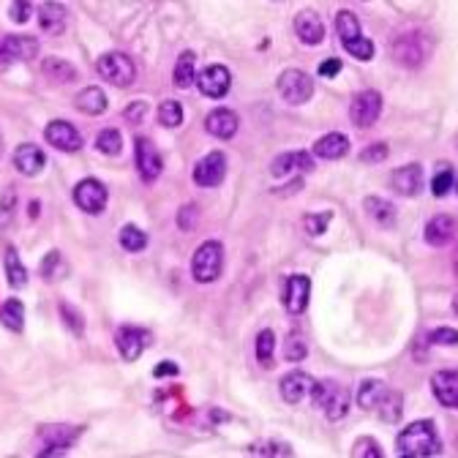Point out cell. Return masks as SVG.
<instances>
[{"instance_id":"c3c4849f","label":"cell","mask_w":458,"mask_h":458,"mask_svg":"<svg viewBox=\"0 0 458 458\" xmlns=\"http://www.w3.org/2000/svg\"><path fill=\"white\" fill-rule=\"evenodd\" d=\"M387 145L385 142H374V145H368L366 151H360V161L363 164H385L387 161Z\"/></svg>"},{"instance_id":"91938a15","label":"cell","mask_w":458,"mask_h":458,"mask_svg":"<svg viewBox=\"0 0 458 458\" xmlns=\"http://www.w3.org/2000/svg\"><path fill=\"white\" fill-rule=\"evenodd\" d=\"M31 215H33V218L39 215V202H31Z\"/></svg>"},{"instance_id":"603a6c76","label":"cell","mask_w":458,"mask_h":458,"mask_svg":"<svg viewBox=\"0 0 458 458\" xmlns=\"http://www.w3.org/2000/svg\"><path fill=\"white\" fill-rule=\"evenodd\" d=\"M350 153V139L338 131H330V134H322L317 142H314V156L320 158H327V161H338Z\"/></svg>"},{"instance_id":"7dc6e473","label":"cell","mask_w":458,"mask_h":458,"mask_svg":"<svg viewBox=\"0 0 458 458\" xmlns=\"http://www.w3.org/2000/svg\"><path fill=\"white\" fill-rule=\"evenodd\" d=\"M248 453H260V456H292V450L287 442H265V444H251Z\"/></svg>"},{"instance_id":"f907efd6","label":"cell","mask_w":458,"mask_h":458,"mask_svg":"<svg viewBox=\"0 0 458 458\" xmlns=\"http://www.w3.org/2000/svg\"><path fill=\"white\" fill-rule=\"evenodd\" d=\"M31 11H33V3H28V0H16V3H11V9H9V16H11V22H16V25H25L28 19H31Z\"/></svg>"},{"instance_id":"30bf717a","label":"cell","mask_w":458,"mask_h":458,"mask_svg":"<svg viewBox=\"0 0 458 458\" xmlns=\"http://www.w3.org/2000/svg\"><path fill=\"white\" fill-rule=\"evenodd\" d=\"M197 88L202 96L208 98H224L232 88V74H229L227 66L221 63H210L208 68H202L197 74Z\"/></svg>"},{"instance_id":"277c9868","label":"cell","mask_w":458,"mask_h":458,"mask_svg":"<svg viewBox=\"0 0 458 458\" xmlns=\"http://www.w3.org/2000/svg\"><path fill=\"white\" fill-rule=\"evenodd\" d=\"M96 71L115 88H128L137 82V66L126 52H107L96 61Z\"/></svg>"},{"instance_id":"7a4b0ae2","label":"cell","mask_w":458,"mask_h":458,"mask_svg":"<svg viewBox=\"0 0 458 458\" xmlns=\"http://www.w3.org/2000/svg\"><path fill=\"white\" fill-rule=\"evenodd\" d=\"M311 401L322 409V414L327 420H344L350 412V390L336 380H325V382H314V390H311Z\"/></svg>"},{"instance_id":"83f0119b","label":"cell","mask_w":458,"mask_h":458,"mask_svg":"<svg viewBox=\"0 0 458 458\" xmlns=\"http://www.w3.org/2000/svg\"><path fill=\"white\" fill-rule=\"evenodd\" d=\"M39 28L49 36H58L66 28V6L61 3H44L39 9Z\"/></svg>"},{"instance_id":"7c38bea8","label":"cell","mask_w":458,"mask_h":458,"mask_svg":"<svg viewBox=\"0 0 458 458\" xmlns=\"http://www.w3.org/2000/svg\"><path fill=\"white\" fill-rule=\"evenodd\" d=\"M281 300H284V308L290 311L292 317H300L305 308H308V300H311V278L300 273L290 275Z\"/></svg>"},{"instance_id":"52a82bcc","label":"cell","mask_w":458,"mask_h":458,"mask_svg":"<svg viewBox=\"0 0 458 458\" xmlns=\"http://www.w3.org/2000/svg\"><path fill=\"white\" fill-rule=\"evenodd\" d=\"M134 158H137L139 178H142L145 183H153V180L161 178V172H164V158H161L158 148H156L148 137H137V142H134Z\"/></svg>"},{"instance_id":"6125c7cd","label":"cell","mask_w":458,"mask_h":458,"mask_svg":"<svg viewBox=\"0 0 458 458\" xmlns=\"http://www.w3.org/2000/svg\"><path fill=\"white\" fill-rule=\"evenodd\" d=\"M456 188H458V185H456Z\"/></svg>"},{"instance_id":"6da1fadb","label":"cell","mask_w":458,"mask_h":458,"mask_svg":"<svg viewBox=\"0 0 458 458\" xmlns=\"http://www.w3.org/2000/svg\"><path fill=\"white\" fill-rule=\"evenodd\" d=\"M398 456L431 458L442 453V439L437 434L434 420H414L407 428H401L396 437Z\"/></svg>"},{"instance_id":"7bdbcfd3","label":"cell","mask_w":458,"mask_h":458,"mask_svg":"<svg viewBox=\"0 0 458 458\" xmlns=\"http://www.w3.org/2000/svg\"><path fill=\"white\" fill-rule=\"evenodd\" d=\"M453 183H456V175H453V169H450V167L439 169V172L434 175V180H431V194H434V197H444V194L453 188Z\"/></svg>"},{"instance_id":"f6af8a7d","label":"cell","mask_w":458,"mask_h":458,"mask_svg":"<svg viewBox=\"0 0 458 458\" xmlns=\"http://www.w3.org/2000/svg\"><path fill=\"white\" fill-rule=\"evenodd\" d=\"M14 213H16V191L14 188H6V194L0 197V227H9Z\"/></svg>"},{"instance_id":"484cf974","label":"cell","mask_w":458,"mask_h":458,"mask_svg":"<svg viewBox=\"0 0 458 458\" xmlns=\"http://www.w3.org/2000/svg\"><path fill=\"white\" fill-rule=\"evenodd\" d=\"M377 412H380L385 423H398L401 414H404V396H401V390L385 387L380 401H377Z\"/></svg>"},{"instance_id":"7402d4cb","label":"cell","mask_w":458,"mask_h":458,"mask_svg":"<svg viewBox=\"0 0 458 458\" xmlns=\"http://www.w3.org/2000/svg\"><path fill=\"white\" fill-rule=\"evenodd\" d=\"M14 167L16 172H22V175H39L41 169L46 167V156L44 151L39 148V145H19L14 151Z\"/></svg>"},{"instance_id":"60d3db41","label":"cell","mask_w":458,"mask_h":458,"mask_svg":"<svg viewBox=\"0 0 458 458\" xmlns=\"http://www.w3.org/2000/svg\"><path fill=\"white\" fill-rule=\"evenodd\" d=\"M341 46L350 52L355 61H371L374 58V41L366 39V36H357L352 41H341Z\"/></svg>"},{"instance_id":"836d02e7","label":"cell","mask_w":458,"mask_h":458,"mask_svg":"<svg viewBox=\"0 0 458 458\" xmlns=\"http://www.w3.org/2000/svg\"><path fill=\"white\" fill-rule=\"evenodd\" d=\"M118 243H121L123 251L139 254V251L148 248V235L139 227H134V224H126V227L121 229V235H118Z\"/></svg>"},{"instance_id":"d6a6232c","label":"cell","mask_w":458,"mask_h":458,"mask_svg":"<svg viewBox=\"0 0 458 458\" xmlns=\"http://www.w3.org/2000/svg\"><path fill=\"white\" fill-rule=\"evenodd\" d=\"M6 275H9V284H11L14 290H22V287L28 284V270H25V265L19 260L14 245L6 248Z\"/></svg>"},{"instance_id":"bcb514c9","label":"cell","mask_w":458,"mask_h":458,"mask_svg":"<svg viewBox=\"0 0 458 458\" xmlns=\"http://www.w3.org/2000/svg\"><path fill=\"white\" fill-rule=\"evenodd\" d=\"M428 344H437V347H456L458 344V330L453 327H434L428 330Z\"/></svg>"},{"instance_id":"5b68a950","label":"cell","mask_w":458,"mask_h":458,"mask_svg":"<svg viewBox=\"0 0 458 458\" xmlns=\"http://www.w3.org/2000/svg\"><path fill=\"white\" fill-rule=\"evenodd\" d=\"M275 88L281 93V98L292 104V107H300V104H308L311 96H314V76L305 74L303 68H287L278 74V82Z\"/></svg>"},{"instance_id":"9f6ffc18","label":"cell","mask_w":458,"mask_h":458,"mask_svg":"<svg viewBox=\"0 0 458 458\" xmlns=\"http://www.w3.org/2000/svg\"><path fill=\"white\" fill-rule=\"evenodd\" d=\"M178 371H180V368L175 366L172 360H167V363H158V366L153 368V377H158V380H161V377H178Z\"/></svg>"},{"instance_id":"4dcf8cb0","label":"cell","mask_w":458,"mask_h":458,"mask_svg":"<svg viewBox=\"0 0 458 458\" xmlns=\"http://www.w3.org/2000/svg\"><path fill=\"white\" fill-rule=\"evenodd\" d=\"M79 431L82 428H68V426H44L39 431V437H44L46 444H52V447H71L76 437H79Z\"/></svg>"},{"instance_id":"b9f144b4","label":"cell","mask_w":458,"mask_h":458,"mask_svg":"<svg viewBox=\"0 0 458 458\" xmlns=\"http://www.w3.org/2000/svg\"><path fill=\"white\" fill-rule=\"evenodd\" d=\"M330 221H333V210H325V213H308L303 215V227L308 235H325L327 227H330Z\"/></svg>"},{"instance_id":"8992f818","label":"cell","mask_w":458,"mask_h":458,"mask_svg":"<svg viewBox=\"0 0 458 458\" xmlns=\"http://www.w3.org/2000/svg\"><path fill=\"white\" fill-rule=\"evenodd\" d=\"M191 178H194V183L202 185V188L221 185L224 178H227V156L221 151H210L208 156H202L197 164H194Z\"/></svg>"},{"instance_id":"1f68e13d","label":"cell","mask_w":458,"mask_h":458,"mask_svg":"<svg viewBox=\"0 0 458 458\" xmlns=\"http://www.w3.org/2000/svg\"><path fill=\"white\" fill-rule=\"evenodd\" d=\"M41 71H44L46 76H52L55 82H74L76 76H79L74 63L63 61V58H46V61L41 63Z\"/></svg>"},{"instance_id":"ee69618b","label":"cell","mask_w":458,"mask_h":458,"mask_svg":"<svg viewBox=\"0 0 458 458\" xmlns=\"http://www.w3.org/2000/svg\"><path fill=\"white\" fill-rule=\"evenodd\" d=\"M352 456L355 458H382L385 453H382V447L377 439H371V437H360L357 442H355V447H352Z\"/></svg>"},{"instance_id":"d590c367","label":"cell","mask_w":458,"mask_h":458,"mask_svg":"<svg viewBox=\"0 0 458 458\" xmlns=\"http://www.w3.org/2000/svg\"><path fill=\"white\" fill-rule=\"evenodd\" d=\"M273 355H275V336L270 327H265L260 336H257V360L262 368H273Z\"/></svg>"},{"instance_id":"d6986e66","label":"cell","mask_w":458,"mask_h":458,"mask_svg":"<svg viewBox=\"0 0 458 458\" xmlns=\"http://www.w3.org/2000/svg\"><path fill=\"white\" fill-rule=\"evenodd\" d=\"M295 33L305 46H317L325 41V25L314 9H303L295 16Z\"/></svg>"},{"instance_id":"e0dca14e","label":"cell","mask_w":458,"mask_h":458,"mask_svg":"<svg viewBox=\"0 0 458 458\" xmlns=\"http://www.w3.org/2000/svg\"><path fill=\"white\" fill-rule=\"evenodd\" d=\"M431 393L442 407L458 409V371H453V368L437 371L431 377Z\"/></svg>"},{"instance_id":"44dd1931","label":"cell","mask_w":458,"mask_h":458,"mask_svg":"<svg viewBox=\"0 0 458 458\" xmlns=\"http://www.w3.org/2000/svg\"><path fill=\"white\" fill-rule=\"evenodd\" d=\"M278 390H281V398H284L287 404H300L305 398H311L314 380H311L305 371H292V374H287V377L281 380Z\"/></svg>"},{"instance_id":"f35d334b","label":"cell","mask_w":458,"mask_h":458,"mask_svg":"<svg viewBox=\"0 0 458 458\" xmlns=\"http://www.w3.org/2000/svg\"><path fill=\"white\" fill-rule=\"evenodd\" d=\"M305 355H308L305 336L297 333V330H292L290 336H287V341H284V357L292 360V363H300V360H305Z\"/></svg>"},{"instance_id":"74e56055","label":"cell","mask_w":458,"mask_h":458,"mask_svg":"<svg viewBox=\"0 0 458 458\" xmlns=\"http://www.w3.org/2000/svg\"><path fill=\"white\" fill-rule=\"evenodd\" d=\"M96 148L98 153H104V156H118L123 151V134L118 128H104L98 137H96Z\"/></svg>"},{"instance_id":"db71d44e","label":"cell","mask_w":458,"mask_h":458,"mask_svg":"<svg viewBox=\"0 0 458 458\" xmlns=\"http://www.w3.org/2000/svg\"><path fill=\"white\" fill-rule=\"evenodd\" d=\"M341 61L338 58H327V61L320 63V76H325V79H330V76H338L341 74Z\"/></svg>"},{"instance_id":"f5cc1de1","label":"cell","mask_w":458,"mask_h":458,"mask_svg":"<svg viewBox=\"0 0 458 458\" xmlns=\"http://www.w3.org/2000/svg\"><path fill=\"white\" fill-rule=\"evenodd\" d=\"M58 265H61V251H49V257L41 262V278L52 281V278L58 275L55 273V270H58Z\"/></svg>"},{"instance_id":"ffe728a7","label":"cell","mask_w":458,"mask_h":458,"mask_svg":"<svg viewBox=\"0 0 458 458\" xmlns=\"http://www.w3.org/2000/svg\"><path fill=\"white\" fill-rule=\"evenodd\" d=\"M292 169H297V172H311V169H314V153L290 151V153L275 156L273 164H270V175H273V178H287Z\"/></svg>"},{"instance_id":"f1b7e54d","label":"cell","mask_w":458,"mask_h":458,"mask_svg":"<svg viewBox=\"0 0 458 458\" xmlns=\"http://www.w3.org/2000/svg\"><path fill=\"white\" fill-rule=\"evenodd\" d=\"M107 104H109L107 93L101 91V88H96V85L79 91L74 98V107L79 109V112H85V115H101V112L107 109Z\"/></svg>"},{"instance_id":"9c48e42d","label":"cell","mask_w":458,"mask_h":458,"mask_svg":"<svg viewBox=\"0 0 458 458\" xmlns=\"http://www.w3.org/2000/svg\"><path fill=\"white\" fill-rule=\"evenodd\" d=\"M382 115V96L377 91H360L350 104V121L357 128H371Z\"/></svg>"},{"instance_id":"9a60e30c","label":"cell","mask_w":458,"mask_h":458,"mask_svg":"<svg viewBox=\"0 0 458 458\" xmlns=\"http://www.w3.org/2000/svg\"><path fill=\"white\" fill-rule=\"evenodd\" d=\"M44 139L52 145V148H58V151H63V153H74L82 148V134L76 131L71 123H66V121L49 123L44 128Z\"/></svg>"},{"instance_id":"ba28073f","label":"cell","mask_w":458,"mask_h":458,"mask_svg":"<svg viewBox=\"0 0 458 458\" xmlns=\"http://www.w3.org/2000/svg\"><path fill=\"white\" fill-rule=\"evenodd\" d=\"M107 199H109V191L107 185L101 183V180H96V178H85V180H79L74 185V202L79 210H85V213H101L104 208H107Z\"/></svg>"},{"instance_id":"3957f363","label":"cell","mask_w":458,"mask_h":458,"mask_svg":"<svg viewBox=\"0 0 458 458\" xmlns=\"http://www.w3.org/2000/svg\"><path fill=\"white\" fill-rule=\"evenodd\" d=\"M224 270V245L218 240H205L191 257V275L199 284H213Z\"/></svg>"},{"instance_id":"f546056e","label":"cell","mask_w":458,"mask_h":458,"mask_svg":"<svg viewBox=\"0 0 458 458\" xmlns=\"http://www.w3.org/2000/svg\"><path fill=\"white\" fill-rule=\"evenodd\" d=\"M0 322H3L11 333H22V327H25V305L19 303L16 297L6 300V303L0 305Z\"/></svg>"},{"instance_id":"8fae6325","label":"cell","mask_w":458,"mask_h":458,"mask_svg":"<svg viewBox=\"0 0 458 458\" xmlns=\"http://www.w3.org/2000/svg\"><path fill=\"white\" fill-rule=\"evenodd\" d=\"M390 52L401 66L414 68L428 58V44H420V33H401L396 44H390Z\"/></svg>"},{"instance_id":"94428289","label":"cell","mask_w":458,"mask_h":458,"mask_svg":"<svg viewBox=\"0 0 458 458\" xmlns=\"http://www.w3.org/2000/svg\"><path fill=\"white\" fill-rule=\"evenodd\" d=\"M453 311H456V317H458V295L453 297Z\"/></svg>"},{"instance_id":"8d00e7d4","label":"cell","mask_w":458,"mask_h":458,"mask_svg":"<svg viewBox=\"0 0 458 458\" xmlns=\"http://www.w3.org/2000/svg\"><path fill=\"white\" fill-rule=\"evenodd\" d=\"M336 31L341 36V41H352V39H357V36H363L360 33V19L352 14V11H338L336 14Z\"/></svg>"},{"instance_id":"d4e9b609","label":"cell","mask_w":458,"mask_h":458,"mask_svg":"<svg viewBox=\"0 0 458 458\" xmlns=\"http://www.w3.org/2000/svg\"><path fill=\"white\" fill-rule=\"evenodd\" d=\"M363 208H366L368 218H371L377 227L390 229L396 224V208H393V202H387V199L382 197H366Z\"/></svg>"},{"instance_id":"ab89813d","label":"cell","mask_w":458,"mask_h":458,"mask_svg":"<svg viewBox=\"0 0 458 458\" xmlns=\"http://www.w3.org/2000/svg\"><path fill=\"white\" fill-rule=\"evenodd\" d=\"M158 123L164 128H178L183 123V104L180 101H164L158 107Z\"/></svg>"},{"instance_id":"681fc988","label":"cell","mask_w":458,"mask_h":458,"mask_svg":"<svg viewBox=\"0 0 458 458\" xmlns=\"http://www.w3.org/2000/svg\"><path fill=\"white\" fill-rule=\"evenodd\" d=\"M197 221H199L197 205H183L180 213H178V227L183 229V232H191V229L197 227Z\"/></svg>"},{"instance_id":"cb8c5ba5","label":"cell","mask_w":458,"mask_h":458,"mask_svg":"<svg viewBox=\"0 0 458 458\" xmlns=\"http://www.w3.org/2000/svg\"><path fill=\"white\" fill-rule=\"evenodd\" d=\"M3 49H6L9 61H33L39 55V41L31 36H6Z\"/></svg>"},{"instance_id":"2e32d148","label":"cell","mask_w":458,"mask_h":458,"mask_svg":"<svg viewBox=\"0 0 458 458\" xmlns=\"http://www.w3.org/2000/svg\"><path fill=\"white\" fill-rule=\"evenodd\" d=\"M456 235H458L456 218L447 213H437L434 218H428L426 229H423V238H426V243L431 245V248H442V245L450 243Z\"/></svg>"},{"instance_id":"4316f807","label":"cell","mask_w":458,"mask_h":458,"mask_svg":"<svg viewBox=\"0 0 458 458\" xmlns=\"http://www.w3.org/2000/svg\"><path fill=\"white\" fill-rule=\"evenodd\" d=\"M172 82H175V88H191L194 82H197V55L191 52V49H185L180 52V58L175 63V71H172Z\"/></svg>"},{"instance_id":"6f0895ef","label":"cell","mask_w":458,"mask_h":458,"mask_svg":"<svg viewBox=\"0 0 458 458\" xmlns=\"http://www.w3.org/2000/svg\"><path fill=\"white\" fill-rule=\"evenodd\" d=\"M9 63V55H6V49H3V41H0V66H6Z\"/></svg>"},{"instance_id":"680465c9","label":"cell","mask_w":458,"mask_h":458,"mask_svg":"<svg viewBox=\"0 0 458 458\" xmlns=\"http://www.w3.org/2000/svg\"><path fill=\"white\" fill-rule=\"evenodd\" d=\"M453 270H456V275H458V245H456V251H453Z\"/></svg>"},{"instance_id":"ac0fdd59","label":"cell","mask_w":458,"mask_h":458,"mask_svg":"<svg viewBox=\"0 0 458 458\" xmlns=\"http://www.w3.org/2000/svg\"><path fill=\"white\" fill-rule=\"evenodd\" d=\"M238 115L227 107H215L208 112V118H205V131L215 139H232L238 134Z\"/></svg>"},{"instance_id":"816d5d0a","label":"cell","mask_w":458,"mask_h":458,"mask_svg":"<svg viewBox=\"0 0 458 458\" xmlns=\"http://www.w3.org/2000/svg\"><path fill=\"white\" fill-rule=\"evenodd\" d=\"M61 314H63V325L68 322V325H71V330H74V336H82V317H79V311L71 308V305L61 303Z\"/></svg>"},{"instance_id":"11a10c76","label":"cell","mask_w":458,"mask_h":458,"mask_svg":"<svg viewBox=\"0 0 458 458\" xmlns=\"http://www.w3.org/2000/svg\"><path fill=\"white\" fill-rule=\"evenodd\" d=\"M145 112H148V104H142V101H137V104H131V107L123 109L126 121H131V123H139V121H142V118H145Z\"/></svg>"},{"instance_id":"e575fe53","label":"cell","mask_w":458,"mask_h":458,"mask_svg":"<svg viewBox=\"0 0 458 458\" xmlns=\"http://www.w3.org/2000/svg\"><path fill=\"white\" fill-rule=\"evenodd\" d=\"M382 390H385V382L382 380H363L360 387H357V404H360L366 412L377 409V401H380Z\"/></svg>"},{"instance_id":"4fadbf2b","label":"cell","mask_w":458,"mask_h":458,"mask_svg":"<svg viewBox=\"0 0 458 458\" xmlns=\"http://www.w3.org/2000/svg\"><path fill=\"white\" fill-rule=\"evenodd\" d=\"M423 183H426V178H423L420 164H404V167L393 169V175H390V188L398 197H417L423 191Z\"/></svg>"},{"instance_id":"5bb4252c","label":"cell","mask_w":458,"mask_h":458,"mask_svg":"<svg viewBox=\"0 0 458 458\" xmlns=\"http://www.w3.org/2000/svg\"><path fill=\"white\" fill-rule=\"evenodd\" d=\"M148 344H151V333L142 327H134V325H123L115 333V347H118L123 360H137Z\"/></svg>"}]
</instances>
